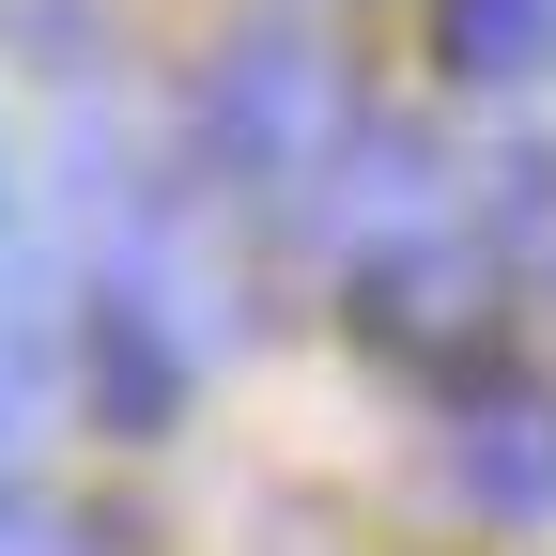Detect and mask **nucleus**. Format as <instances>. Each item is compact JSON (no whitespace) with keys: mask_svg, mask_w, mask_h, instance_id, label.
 <instances>
[{"mask_svg":"<svg viewBox=\"0 0 556 556\" xmlns=\"http://www.w3.org/2000/svg\"><path fill=\"white\" fill-rule=\"evenodd\" d=\"M448 495L495 526H556V387H464L448 402Z\"/></svg>","mask_w":556,"mask_h":556,"instance_id":"nucleus-4","label":"nucleus"},{"mask_svg":"<svg viewBox=\"0 0 556 556\" xmlns=\"http://www.w3.org/2000/svg\"><path fill=\"white\" fill-rule=\"evenodd\" d=\"M294 217H309L340 263H371V248H417V232H448V217H464V170H448L417 124H356V139H340V170L294 201Z\"/></svg>","mask_w":556,"mask_h":556,"instance_id":"nucleus-3","label":"nucleus"},{"mask_svg":"<svg viewBox=\"0 0 556 556\" xmlns=\"http://www.w3.org/2000/svg\"><path fill=\"white\" fill-rule=\"evenodd\" d=\"M340 309H356L371 356H479L495 340V248H479V217L371 248V263H340Z\"/></svg>","mask_w":556,"mask_h":556,"instance_id":"nucleus-2","label":"nucleus"},{"mask_svg":"<svg viewBox=\"0 0 556 556\" xmlns=\"http://www.w3.org/2000/svg\"><path fill=\"white\" fill-rule=\"evenodd\" d=\"M47 402H62V356H47V294H31V278H0V479L31 464Z\"/></svg>","mask_w":556,"mask_h":556,"instance_id":"nucleus-5","label":"nucleus"},{"mask_svg":"<svg viewBox=\"0 0 556 556\" xmlns=\"http://www.w3.org/2000/svg\"><path fill=\"white\" fill-rule=\"evenodd\" d=\"M356 124H371V109H356V78H340V47H309V31H232L217 78H201V170L248 186V201H309Z\"/></svg>","mask_w":556,"mask_h":556,"instance_id":"nucleus-1","label":"nucleus"},{"mask_svg":"<svg viewBox=\"0 0 556 556\" xmlns=\"http://www.w3.org/2000/svg\"><path fill=\"white\" fill-rule=\"evenodd\" d=\"M0 217H16V155H0Z\"/></svg>","mask_w":556,"mask_h":556,"instance_id":"nucleus-8","label":"nucleus"},{"mask_svg":"<svg viewBox=\"0 0 556 556\" xmlns=\"http://www.w3.org/2000/svg\"><path fill=\"white\" fill-rule=\"evenodd\" d=\"M0 556H109V526H78V510H47V495L0 479Z\"/></svg>","mask_w":556,"mask_h":556,"instance_id":"nucleus-7","label":"nucleus"},{"mask_svg":"<svg viewBox=\"0 0 556 556\" xmlns=\"http://www.w3.org/2000/svg\"><path fill=\"white\" fill-rule=\"evenodd\" d=\"M448 78H479V93L556 78V0H448Z\"/></svg>","mask_w":556,"mask_h":556,"instance_id":"nucleus-6","label":"nucleus"},{"mask_svg":"<svg viewBox=\"0 0 556 556\" xmlns=\"http://www.w3.org/2000/svg\"><path fill=\"white\" fill-rule=\"evenodd\" d=\"M16 16H47V0H0V31H16Z\"/></svg>","mask_w":556,"mask_h":556,"instance_id":"nucleus-9","label":"nucleus"}]
</instances>
